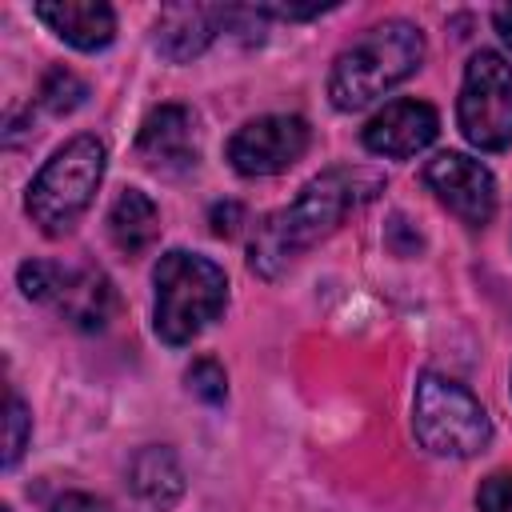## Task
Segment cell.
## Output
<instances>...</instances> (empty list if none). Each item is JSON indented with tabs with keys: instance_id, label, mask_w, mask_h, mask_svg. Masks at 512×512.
Masks as SVG:
<instances>
[{
	"instance_id": "1",
	"label": "cell",
	"mask_w": 512,
	"mask_h": 512,
	"mask_svg": "<svg viewBox=\"0 0 512 512\" xmlns=\"http://www.w3.org/2000/svg\"><path fill=\"white\" fill-rule=\"evenodd\" d=\"M384 188V176L372 168H328L320 176H312L292 204L268 212L256 224V236L248 244V264L256 276L276 280L284 276L308 248H316L320 240H328L340 220L356 208H364L368 200H376V192Z\"/></svg>"
},
{
	"instance_id": "2",
	"label": "cell",
	"mask_w": 512,
	"mask_h": 512,
	"mask_svg": "<svg viewBox=\"0 0 512 512\" xmlns=\"http://www.w3.org/2000/svg\"><path fill=\"white\" fill-rule=\"evenodd\" d=\"M424 64V32L412 20H380L364 28L328 72V100L340 112H360L404 84Z\"/></svg>"
},
{
	"instance_id": "3",
	"label": "cell",
	"mask_w": 512,
	"mask_h": 512,
	"mask_svg": "<svg viewBox=\"0 0 512 512\" xmlns=\"http://www.w3.org/2000/svg\"><path fill=\"white\" fill-rule=\"evenodd\" d=\"M152 328L164 344H192L228 304V276L216 260L200 252L172 248L156 260L152 272Z\"/></svg>"
},
{
	"instance_id": "4",
	"label": "cell",
	"mask_w": 512,
	"mask_h": 512,
	"mask_svg": "<svg viewBox=\"0 0 512 512\" xmlns=\"http://www.w3.org/2000/svg\"><path fill=\"white\" fill-rule=\"evenodd\" d=\"M104 168H108V148L100 136L84 132V136H72L68 144H60L44 160L36 180L28 184L24 208H28L32 224L44 236L72 232L80 224V216L92 208L96 188L104 180Z\"/></svg>"
},
{
	"instance_id": "5",
	"label": "cell",
	"mask_w": 512,
	"mask_h": 512,
	"mask_svg": "<svg viewBox=\"0 0 512 512\" xmlns=\"http://www.w3.org/2000/svg\"><path fill=\"white\" fill-rule=\"evenodd\" d=\"M412 432L432 456L468 460L488 448L492 420L472 388L444 372H424L412 392Z\"/></svg>"
},
{
	"instance_id": "6",
	"label": "cell",
	"mask_w": 512,
	"mask_h": 512,
	"mask_svg": "<svg viewBox=\"0 0 512 512\" xmlns=\"http://www.w3.org/2000/svg\"><path fill=\"white\" fill-rule=\"evenodd\" d=\"M456 124L480 152H504L512 144V64L500 52L480 48L464 64Z\"/></svg>"
},
{
	"instance_id": "7",
	"label": "cell",
	"mask_w": 512,
	"mask_h": 512,
	"mask_svg": "<svg viewBox=\"0 0 512 512\" xmlns=\"http://www.w3.org/2000/svg\"><path fill=\"white\" fill-rule=\"evenodd\" d=\"M20 292L28 300L52 304L64 320L84 332H100L116 308V292L104 272L96 268H64L52 260H24L20 264Z\"/></svg>"
},
{
	"instance_id": "8",
	"label": "cell",
	"mask_w": 512,
	"mask_h": 512,
	"mask_svg": "<svg viewBox=\"0 0 512 512\" xmlns=\"http://www.w3.org/2000/svg\"><path fill=\"white\" fill-rule=\"evenodd\" d=\"M308 140L312 132L304 116H288V112L256 116L232 132L228 164L240 176H276V172H288L308 152Z\"/></svg>"
},
{
	"instance_id": "9",
	"label": "cell",
	"mask_w": 512,
	"mask_h": 512,
	"mask_svg": "<svg viewBox=\"0 0 512 512\" xmlns=\"http://www.w3.org/2000/svg\"><path fill=\"white\" fill-rule=\"evenodd\" d=\"M424 184L468 228H484L496 216V180L480 160L464 152H436L424 164Z\"/></svg>"
},
{
	"instance_id": "10",
	"label": "cell",
	"mask_w": 512,
	"mask_h": 512,
	"mask_svg": "<svg viewBox=\"0 0 512 512\" xmlns=\"http://www.w3.org/2000/svg\"><path fill=\"white\" fill-rule=\"evenodd\" d=\"M440 132V112L428 100L416 96H400L388 100L360 132L364 148L372 156H388V160H408L416 152H424Z\"/></svg>"
},
{
	"instance_id": "11",
	"label": "cell",
	"mask_w": 512,
	"mask_h": 512,
	"mask_svg": "<svg viewBox=\"0 0 512 512\" xmlns=\"http://www.w3.org/2000/svg\"><path fill=\"white\" fill-rule=\"evenodd\" d=\"M228 24H232V8L224 4H168L152 24V44L164 60L184 64L196 60Z\"/></svg>"
},
{
	"instance_id": "12",
	"label": "cell",
	"mask_w": 512,
	"mask_h": 512,
	"mask_svg": "<svg viewBox=\"0 0 512 512\" xmlns=\"http://www.w3.org/2000/svg\"><path fill=\"white\" fill-rule=\"evenodd\" d=\"M136 156L152 172H184L196 164V124L184 104H160L144 116Z\"/></svg>"
},
{
	"instance_id": "13",
	"label": "cell",
	"mask_w": 512,
	"mask_h": 512,
	"mask_svg": "<svg viewBox=\"0 0 512 512\" xmlns=\"http://www.w3.org/2000/svg\"><path fill=\"white\" fill-rule=\"evenodd\" d=\"M32 12L48 32L80 52H100L116 40V12L100 0H44Z\"/></svg>"
},
{
	"instance_id": "14",
	"label": "cell",
	"mask_w": 512,
	"mask_h": 512,
	"mask_svg": "<svg viewBox=\"0 0 512 512\" xmlns=\"http://www.w3.org/2000/svg\"><path fill=\"white\" fill-rule=\"evenodd\" d=\"M128 492L144 512H168L184 492L180 456L168 444H148L128 464Z\"/></svg>"
},
{
	"instance_id": "15",
	"label": "cell",
	"mask_w": 512,
	"mask_h": 512,
	"mask_svg": "<svg viewBox=\"0 0 512 512\" xmlns=\"http://www.w3.org/2000/svg\"><path fill=\"white\" fill-rule=\"evenodd\" d=\"M156 236H160V208L152 204L148 192L124 188L108 208V240H112V248L120 256L136 260L156 244Z\"/></svg>"
},
{
	"instance_id": "16",
	"label": "cell",
	"mask_w": 512,
	"mask_h": 512,
	"mask_svg": "<svg viewBox=\"0 0 512 512\" xmlns=\"http://www.w3.org/2000/svg\"><path fill=\"white\" fill-rule=\"evenodd\" d=\"M84 96H88V84H84L76 72H68V68H52V72L40 80L36 104H40L44 112H52V116H68L72 108L84 104Z\"/></svg>"
},
{
	"instance_id": "17",
	"label": "cell",
	"mask_w": 512,
	"mask_h": 512,
	"mask_svg": "<svg viewBox=\"0 0 512 512\" xmlns=\"http://www.w3.org/2000/svg\"><path fill=\"white\" fill-rule=\"evenodd\" d=\"M184 380H188V392L196 400H204V404H220L228 396V376H224V368L212 356L192 360V368L184 372Z\"/></svg>"
},
{
	"instance_id": "18",
	"label": "cell",
	"mask_w": 512,
	"mask_h": 512,
	"mask_svg": "<svg viewBox=\"0 0 512 512\" xmlns=\"http://www.w3.org/2000/svg\"><path fill=\"white\" fill-rule=\"evenodd\" d=\"M28 440H32V416H28V404L12 392L8 396V420H4V468H16Z\"/></svg>"
},
{
	"instance_id": "19",
	"label": "cell",
	"mask_w": 512,
	"mask_h": 512,
	"mask_svg": "<svg viewBox=\"0 0 512 512\" xmlns=\"http://www.w3.org/2000/svg\"><path fill=\"white\" fill-rule=\"evenodd\" d=\"M476 508L480 512H512V472H492L476 488Z\"/></svg>"
},
{
	"instance_id": "20",
	"label": "cell",
	"mask_w": 512,
	"mask_h": 512,
	"mask_svg": "<svg viewBox=\"0 0 512 512\" xmlns=\"http://www.w3.org/2000/svg\"><path fill=\"white\" fill-rule=\"evenodd\" d=\"M48 512H108V504L96 500L92 492H60V496L48 504Z\"/></svg>"
},
{
	"instance_id": "21",
	"label": "cell",
	"mask_w": 512,
	"mask_h": 512,
	"mask_svg": "<svg viewBox=\"0 0 512 512\" xmlns=\"http://www.w3.org/2000/svg\"><path fill=\"white\" fill-rule=\"evenodd\" d=\"M240 216H244L240 204H232V200H228V204H216L212 216H208V220H212V236H232L236 224H240Z\"/></svg>"
},
{
	"instance_id": "22",
	"label": "cell",
	"mask_w": 512,
	"mask_h": 512,
	"mask_svg": "<svg viewBox=\"0 0 512 512\" xmlns=\"http://www.w3.org/2000/svg\"><path fill=\"white\" fill-rule=\"evenodd\" d=\"M492 24H496L500 40L512 48V4H504V8H492Z\"/></svg>"
},
{
	"instance_id": "23",
	"label": "cell",
	"mask_w": 512,
	"mask_h": 512,
	"mask_svg": "<svg viewBox=\"0 0 512 512\" xmlns=\"http://www.w3.org/2000/svg\"><path fill=\"white\" fill-rule=\"evenodd\" d=\"M0 512H12V508H0Z\"/></svg>"
}]
</instances>
